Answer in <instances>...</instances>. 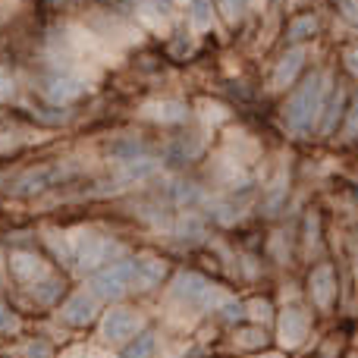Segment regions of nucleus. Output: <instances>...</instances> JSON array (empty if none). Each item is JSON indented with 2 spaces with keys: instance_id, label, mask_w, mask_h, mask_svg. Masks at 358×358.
Wrapping results in <instances>:
<instances>
[{
  "instance_id": "obj_1",
  "label": "nucleus",
  "mask_w": 358,
  "mask_h": 358,
  "mask_svg": "<svg viewBox=\"0 0 358 358\" xmlns=\"http://www.w3.org/2000/svg\"><path fill=\"white\" fill-rule=\"evenodd\" d=\"M321 85H324L321 76H311V79H305V85L289 98L286 123H289L296 132H308L311 123H315V117L321 113V101H324Z\"/></svg>"
},
{
  "instance_id": "obj_2",
  "label": "nucleus",
  "mask_w": 358,
  "mask_h": 358,
  "mask_svg": "<svg viewBox=\"0 0 358 358\" xmlns=\"http://www.w3.org/2000/svg\"><path fill=\"white\" fill-rule=\"evenodd\" d=\"M126 289H132V261H120L92 277V296L94 299H117Z\"/></svg>"
},
{
  "instance_id": "obj_3",
  "label": "nucleus",
  "mask_w": 358,
  "mask_h": 358,
  "mask_svg": "<svg viewBox=\"0 0 358 358\" xmlns=\"http://www.w3.org/2000/svg\"><path fill=\"white\" fill-rule=\"evenodd\" d=\"M138 330V315L132 308H113L104 317V340L110 343H129Z\"/></svg>"
},
{
  "instance_id": "obj_4",
  "label": "nucleus",
  "mask_w": 358,
  "mask_h": 358,
  "mask_svg": "<svg viewBox=\"0 0 358 358\" xmlns=\"http://www.w3.org/2000/svg\"><path fill=\"white\" fill-rule=\"evenodd\" d=\"M110 258V242L98 239V236H82V242H76V261L82 271H94Z\"/></svg>"
},
{
  "instance_id": "obj_5",
  "label": "nucleus",
  "mask_w": 358,
  "mask_h": 358,
  "mask_svg": "<svg viewBox=\"0 0 358 358\" xmlns=\"http://www.w3.org/2000/svg\"><path fill=\"white\" fill-rule=\"evenodd\" d=\"M82 92H85L82 82L73 79L69 73H54L48 82H44V98L54 101V104H69V101H76Z\"/></svg>"
},
{
  "instance_id": "obj_6",
  "label": "nucleus",
  "mask_w": 358,
  "mask_h": 358,
  "mask_svg": "<svg viewBox=\"0 0 358 358\" xmlns=\"http://www.w3.org/2000/svg\"><path fill=\"white\" fill-rule=\"evenodd\" d=\"M98 311V299L92 292H76L66 305H63V321L66 324H88Z\"/></svg>"
},
{
  "instance_id": "obj_7",
  "label": "nucleus",
  "mask_w": 358,
  "mask_h": 358,
  "mask_svg": "<svg viewBox=\"0 0 358 358\" xmlns=\"http://www.w3.org/2000/svg\"><path fill=\"white\" fill-rule=\"evenodd\" d=\"M164 271H167V264H164V261L151 258V255H142V258L132 261V286H138V289L155 286L157 280L164 277Z\"/></svg>"
},
{
  "instance_id": "obj_8",
  "label": "nucleus",
  "mask_w": 358,
  "mask_h": 358,
  "mask_svg": "<svg viewBox=\"0 0 358 358\" xmlns=\"http://www.w3.org/2000/svg\"><path fill=\"white\" fill-rule=\"evenodd\" d=\"M305 334H308V317H305V311L289 308L283 315V321H280V340H283L286 346H299V343L305 340Z\"/></svg>"
},
{
  "instance_id": "obj_9",
  "label": "nucleus",
  "mask_w": 358,
  "mask_h": 358,
  "mask_svg": "<svg viewBox=\"0 0 358 358\" xmlns=\"http://www.w3.org/2000/svg\"><path fill=\"white\" fill-rule=\"evenodd\" d=\"M334 289H336V280H334V273H330V267H317V271L311 273V292H315V302L321 305V308H327V305L334 302Z\"/></svg>"
},
{
  "instance_id": "obj_10",
  "label": "nucleus",
  "mask_w": 358,
  "mask_h": 358,
  "mask_svg": "<svg viewBox=\"0 0 358 358\" xmlns=\"http://www.w3.org/2000/svg\"><path fill=\"white\" fill-rule=\"evenodd\" d=\"M10 267H13V273H16L19 280H38V277H44V261L35 258V255H29V252H16V255H13Z\"/></svg>"
},
{
  "instance_id": "obj_11",
  "label": "nucleus",
  "mask_w": 358,
  "mask_h": 358,
  "mask_svg": "<svg viewBox=\"0 0 358 358\" xmlns=\"http://www.w3.org/2000/svg\"><path fill=\"white\" fill-rule=\"evenodd\" d=\"M204 292H208V283H204L198 273H182V277H176V283H173V296L182 299V302H195V299H201Z\"/></svg>"
},
{
  "instance_id": "obj_12",
  "label": "nucleus",
  "mask_w": 358,
  "mask_h": 358,
  "mask_svg": "<svg viewBox=\"0 0 358 358\" xmlns=\"http://www.w3.org/2000/svg\"><path fill=\"white\" fill-rule=\"evenodd\" d=\"M142 113L148 120H157V123H179V120H185V107L179 104V101H161V104H148Z\"/></svg>"
},
{
  "instance_id": "obj_13",
  "label": "nucleus",
  "mask_w": 358,
  "mask_h": 358,
  "mask_svg": "<svg viewBox=\"0 0 358 358\" xmlns=\"http://www.w3.org/2000/svg\"><path fill=\"white\" fill-rule=\"evenodd\" d=\"M54 182V170H41V173H25L22 179L16 182V192H41L44 185Z\"/></svg>"
},
{
  "instance_id": "obj_14",
  "label": "nucleus",
  "mask_w": 358,
  "mask_h": 358,
  "mask_svg": "<svg viewBox=\"0 0 358 358\" xmlns=\"http://www.w3.org/2000/svg\"><path fill=\"white\" fill-rule=\"evenodd\" d=\"M151 352H155V334H142L123 349L120 358H151Z\"/></svg>"
},
{
  "instance_id": "obj_15",
  "label": "nucleus",
  "mask_w": 358,
  "mask_h": 358,
  "mask_svg": "<svg viewBox=\"0 0 358 358\" xmlns=\"http://www.w3.org/2000/svg\"><path fill=\"white\" fill-rule=\"evenodd\" d=\"M299 63H302V50H292L289 57H283L277 66V85H286L292 76L299 73Z\"/></svg>"
},
{
  "instance_id": "obj_16",
  "label": "nucleus",
  "mask_w": 358,
  "mask_h": 358,
  "mask_svg": "<svg viewBox=\"0 0 358 358\" xmlns=\"http://www.w3.org/2000/svg\"><path fill=\"white\" fill-rule=\"evenodd\" d=\"M10 92H13V79H10V73H3V69H0V101L10 98Z\"/></svg>"
},
{
  "instance_id": "obj_17",
  "label": "nucleus",
  "mask_w": 358,
  "mask_h": 358,
  "mask_svg": "<svg viewBox=\"0 0 358 358\" xmlns=\"http://www.w3.org/2000/svg\"><path fill=\"white\" fill-rule=\"evenodd\" d=\"M261 343H264V334L255 330V334H245V343H242V346H261Z\"/></svg>"
},
{
  "instance_id": "obj_18",
  "label": "nucleus",
  "mask_w": 358,
  "mask_h": 358,
  "mask_svg": "<svg viewBox=\"0 0 358 358\" xmlns=\"http://www.w3.org/2000/svg\"><path fill=\"white\" fill-rule=\"evenodd\" d=\"M29 358H50L48 346H29Z\"/></svg>"
}]
</instances>
